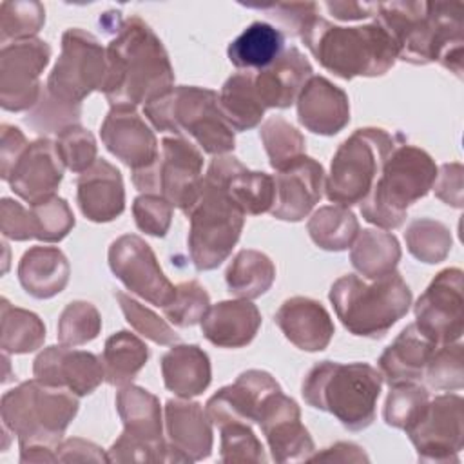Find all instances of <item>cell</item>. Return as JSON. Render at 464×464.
Wrapping results in <instances>:
<instances>
[{
  "label": "cell",
  "mask_w": 464,
  "mask_h": 464,
  "mask_svg": "<svg viewBox=\"0 0 464 464\" xmlns=\"http://www.w3.org/2000/svg\"><path fill=\"white\" fill-rule=\"evenodd\" d=\"M404 239L410 254L428 265L444 261L453 245L450 228L431 218L411 219L406 227Z\"/></svg>",
  "instance_id": "60d3db41"
},
{
  "label": "cell",
  "mask_w": 464,
  "mask_h": 464,
  "mask_svg": "<svg viewBox=\"0 0 464 464\" xmlns=\"http://www.w3.org/2000/svg\"><path fill=\"white\" fill-rule=\"evenodd\" d=\"M116 410L123 431L107 451L109 462H170L161 406L154 393L132 382L125 384L116 393Z\"/></svg>",
  "instance_id": "8fae6325"
},
{
  "label": "cell",
  "mask_w": 464,
  "mask_h": 464,
  "mask_svg": "<svg viewBox=\"0 0 464 464\" xmlns=\"http://www.w3.org/2000/svg\"><path fill=\"white\" fill-rule=\"evenodd\" d=\"M401 259V245L392 232L364 228L352 243L350 261L366 279H377L395 272Z\"/></svg>",
  "instance_id": "e575fe53"
},
{
  "label": "cell",
  "mask_w": 464,
  "mask_h": 464,
  "mask_svg": "<svg viewBox=\"0 0 464 464\" xmlns=\"http://www.w3.org/2000/svg\"><path fill=\"white\" fill-rule=\"evenodd\" d=\"M420 462H459L464 448V401L457 393L430 399L406 430Z\"/></svg>",
  "instance_id": "5bb4252c"
},
{
  "label": "cell",
  "mask_w": 464,
  "mask_h": 464,
  "mask_svg": "<svg viewBox=\"0 0 464 464\" xmlns=\"http://www.w3.org/2000/svg\"><path fill=\"white\" fill-rule=\"evenodd\" d=\"M33 375L44 384L63 388L78 397L92 393L105 381L102 357L65 344L42 350L33 362Z\"/></svg>",
  "instance_id": "ffe728a7"
},
{
  "label": "cell",
  "mask_w": 464,
  "mask_h": 464,
  "mask_svg": "<svg viewBox=\"0 0 464 464\" xmlns=\"http://www.w3.org/2000/svg\"><path fill=\"white\" fill-rule=\"evenodd\" d=\"M203 154L185 138H163L156 160L132 170V183L143 194L165 198L185 214L194 207L203 185Z\"/></svg>",
  "instance_id": "4fadbf2b"
},
{
  "label": "cell",
  "mask_w": 464,
  "mask_h": 464,
  "mask_svg": "<svg viewBox=\"0 0 464 464\" xmlns=\"http://www.w3.org/2000/svg\"><path fill=\"white\" fill-rule=\"evenodd\" d=\"M276 279V266L272 259L252 248L239 250L225 272V283L237 299H256L270 290Z\"/></svg>",
  "instance_id": "8d00e7d4"
},
{
  "label": "cell",
  "mask_w": 464,
  "mask_h": 464,
  "mask_svg": "<svg viewBox=\"0 0 464 464\" xmlns=\"http://www.w3.org/2000/svg\"><path fill=\"white\" fill-rule=\"evenodd\" d=\"M285 34L268 22H252L236 36L227 49L232 65L243 71H261L268 67L281 53Z\"/></svg>",
  "instance_id": "836d02e7"
},
{
  "label": "cell",
  "mask_w": 464,
  "mask_h": 464,
  "mask_svg": "<svg viewBox=\"0 0 464 464\" xmlns=\"http://www.w3.org/2000/svg\"><path fill=\"white\" fill-rule=\"evenodd\" d=\"M167 444L179 462L203 460L212 451V420L203 406L190 399H169L165 402Z\"/></svg>",
  "instance_id": "d4e9b609"
},
{
  "label": "cell",
  "mask_w": 464,
  "mask_h": 464,
  "mask_svg": "<svg viewBox=\"0 0 464 464\" xmlns=\"http://www.w3.org/2000/svg\"><path fill=\"white\" fill-rule=\"evenodd\" d=\"M422 381L433 390L457 392L464 386V357L460 341L450 344H439L426 368Z\"/></svg>",
  "instance_id": "f6af8a7d"
},
{
  "label": "cell",
  "mask_w": 464,
  "mask_h": 464,
  "mask_svg": "<svg viewBox=\"0 0 464 464\" xmlns=\"http://www.w3.org/2000/svg\"><path fill=\"white\" fill-rule=\"evenodd\" d=\"M401 140V134H390L381 127L353 130L332 158L324 181L326 198L343 207L361 203L373 187L384 160Z\"/></svg>",
  "instance_id": "9c48e42d"
},
{
  "label": "cell",
  "mask_w": 464,
  "mask_h": 464,
  "mask_svg": "<svg viewBox=\"0 0 464 464\" xmlns=\"http://www.w3.org/2000/svg\"><path fill=\"white\" fill-rule=\"evenodd\" d=\"M102 330V315L89 301L69 303L58 319L56 335L60 344L82 346L98 337Z\"/></svg>",
  "instance_id": "7bdbcfd3"
},
{
  "label": "cell",
  "mask_w": 464,
  "mask_h": 464,
  "mask_svg": "<svg viewBox=\"0 0 464 464\" xmlns=\"http://www.w3.org/2000/svg\"><path fill=\"white\" fill-rule=\"evenodd\" d=\"M218 96L219 109L234 132L250 130L261 123L266 109L256 92L254 71H241L227 78Z\"/></svg>",
  "instance_id": "d590c367"
},
{
  "label": "cell",
  "mask_w": 464,
  "mask_h": 464,
  "mask_svg": "<svg viewBox=\"0 0 464 464\" xmlns=\"http://www.w3.org/2000/svg\"><path fill=\"white\" fill-rule=\"evenodd\" d=\"M63 169L65 165L56 150V143L47 138H38L22 152L7 183L24 201L36 205L56 196L54 192L62 183Z\"/></svg>",
  "instance_id": "44dd1931"
},
{
  "label": "cell",
  "mask_w": 464,
  "mask_h": 464,
  "mask_svg": "<svg viewBox=\"0 0 464 464\" xmlns=\"http://www.w3.org/2000/svg\"><path fill=\"white\" fill-rule=\"evenodd\" d=\"M0 348L4 353H29L45 341L42 319L24 308L13 306L5 297L0 304Z\"/></svg>",
  "instance_id": "ab89813d"
},
{
  "label": "cell",
  "mask_w": 464,
  "mask_h": 464,
  "mask_svg": "<svg viewBox=\"0 0 464 464\" xmlns=\"http://www.w3.org/2000/svg\"><path fill=\"white\" fill-rule=\"evenodd\" d=\"M274 323L295 348L304 352L324 350L335 332L328 310L317 299L306 295H294L283 301Z\"/></svg>",
  "instance_id": "4316f807"
},
{
  "label": "cell",
  "mask_w": 464,
  "mask_h": 464,
  "mask_svg": "<svg viewBox=\"0 0 464 464\" xmlns=\"http://www.w3.org/2000/svg\"><path fill=\"white\" fill-rule=\"evenodd\" d=\"M312 241L330 252H341L352 246L359 230L355 214L343 205H326L317 208L306 223Z\"/></svg>",
  "instance_id": "f35d334b"
},
{
  "label": "cell",
  "mask_w": 464,
  "mask_h": 464,
  "mask_svg": "<svg viewBox=\"0 0 464 464\" xmlns=\"http://www.w3.org/2000/svg\"><path fill=\"white\" fill-rule=\"evenodd\" d=\"M172 205L156 194H141L132 203L136 227L154 237H163L172 221Z\"/></svg>",
  "instance_id": "f5cc1de1"
},
{
  "label": "cell",
  "mask_w": 464,
  "mask_h": 464,
  "mask_svg": "<svg viewBox=\"0 0 464 464\" xmlns=\"http://www.w3.org/2000/svg\"><path fill=\"white\" fill-rule=\"evenodd\" d=\"M274 203L270 214L281 221H301L319 203L324 192V169L310 156H301L276 170Z\"/></svg>",
  "instance_id": "d6986e66"
},
{
  "label": "cell",
  "mask_w": 464,
  "mask_h": 464,
  "mask_svg": "<svg viewBox=\"0 0 464 464\" xmlns=\"http://www.w3.org/2000/svg\"><path fill=\"white\" fill-rule=\"evenodd\" d=\"M76 199L82 214L92 223H109L125 210V190L120 170L107 160H96L76 179Z\"/></svg>",
  "instance_id": "83f0119b"
},
{
  "label": "cell",
  "mask_w": 464,
  "mask_h": 464,
  "mask_svg": "<svg viewBox=\"0 0 464 464\" xmlns=\"http://www.w3.org/2000/svg\"><path fill=\"white\" fill-rule=\"evenodd\" d=\"M51 47L45 40L27 38L0 51V105L4 111H31L40 96V74L47 67Z\"/></svg>",
  "instance_id": "9a60e30c"
},
{
  "label": "cell",
  "mask_w": 464,
  "mask_h": 464,
  "mask_svg": "<svg viewBox=\"0 0 464 464\" xmlns=\"http://www.w3.org/2000/svg\"><path fill=\"white\" fill-rule=\"evenodd\" d=\"M373 16L395 44L399 60L413 65L439 62L462 78L464 4L381 2Z\"/></svg>",
  "instance_id": "6da1fadb"
},
{
  "label": "cell",
  "mask_w": 464,
  "mask_h": 464,
  "mask_svg": "<svg viewBox=\"0 0 464 464\" xmlns=\"http://www.w3.org/2000/svg\"><path fill=\"white\" fill-rule=\"evenodd\" d=\"M462 174L464 169L459 161L444 163L439 167L435 183L431 187L440 201L455 208L462 207Z\"/></svg>",
  "instance_id": "9f6ffc18"
},
{
  "label": "cell",
  "mask_w": 464,
  "mask_h": 464,
  "mask_svg": "<svg viewBox=\"0 0 464 464\" xmlns=\"http://www.w3.org/2000/svg\"><path fill=\"white\" fill-rule=\"evenodd\" d=\"M0 230L4 237L13 241L36 239V223L31 207L25 208L22 203L4 198L0 203Z\"/></svg>",
  "instance_id": "db71d44e"
},
{
  "label": "cell",
  "mask_w": 464,
  "mask_h": 464,
  "mask_svg": "<svg viewBox=\"0 0 464 464\" xmlns=\"http://www.w3.org/2000/svg\"><path fill=\"white\" fill-rule=\"evenodd\" d=\"M259 138L265 145L268 163L274 170H281L294 160L304 156V136L292 123L279 116L268 118L261 125Z\"/></svg>",
  "instance_id": "b9f144b4"
},
{
  "label": "cell",
  "mask_w": 464,
  "mask_h": 464,
  "mask_svg": "<svg viewBox=\"0 0 464 464\" xmlns=\"http://www.w3.org/2000/svg\"><path fill=\"white\" fill-rule=\"evenodd\" d=\"M114 297L127 319V323L145 339L161 344V346H172L179 341V335L174 332V328L163 321L158 314H154L150 308L143 306L140 301L130 297L125 292L116 290Z\"/></svg>",
  "instance_id": "7dc6e473"
},
{
  "label": "cell",
  "mask_w": 464,
  "mask_h": 464,
  "mask_svg": "<svg viewBox=\"0 0 464 464\" xmlns=\"http://www.w3.org/2000/svg\"><path fill=\"white\" fill-rule=\"evenodd\" d=\"M100 136L107 150L132 170L150 165L158 156V140L136 107H111Z\"/></svg>",
  "instance_id": "7402d4cb"
},
{
  "label": "cell",
  "mask_w": 464,
  "mask_h": 464,
  "mask_svg": "<svg viewBox=\"0 0 464 464\" xmlns=\"http://www.w3.org/2000/svg\"><path fill=\"white\" fill-rule=\"evenodd\" d=\"M457 266L440 270L417 299V326L437 344L460 341L464 334V283Z\"/></svg>",
  "instance_id": "e0dca14e"
},
{
  "label": "cell",
  "mask_w": 464,
  "mask_h": 464,
  "mask_svg": "<svg viewBox=\"0 0 464 464\" xmlns=\"http://www.w3.org/2000/svg\"><path fill=\"white\" fill-rule=\"evenodd\" d=\"M56 462H109V457L98 444L72 437L62 440L56 453Z\"/></svg>",
  "instance_id": "680465c9"
},
{
  "label": "cell",
  "mask_w": 464,
  "mask_h": 464,
  "mask_svg": "<svg viewBox=\"0 0 464 464\" xmlns=\"http://www.w3.org/2000/svg\"><path fill=\"white\" fill-rule=\"evenodd\" d=\"M256 422L259 424L276 462H301L315 453L314 440L301 422L297 402L285 395L283 390H276L265 397Z\"/></svg>",
  "instance_id": "ac0fdd59"
},
{
  "label": "cell",
  "mask_w": 464,
  "mask_h": 464,
  "mask_svg": "<svg viewBox=\"0 0 464 464\" xmlns=\"http://www.w3.org/2000/svg\"><path fill=\"white\" fill-rule=\"evenodd\" d=\"M281 390L279 382L265 370H246L237 379L218 390L205 404L208 419L218 426L230 422L252 424L266 395Z\"/></svg>",
  "instance_id": "603a6c76"
},
{
  "label": "cell",
  "mask_w": 464,
  "mask_h": 464,
  "mask_svg": "<svg viewBox=\"0 0 464 464\" xmlns=\"http://www.w3.org/2000/svg\"><path fill=\"white\" fill-rule=\"evenodd\" d=\"M109 266L130 294L154 306L163 308L176 295L150 245L136 234H123L111 243Z\"/></svg>",
  "instance_id": "2e32d148"
},
{
  "label": "cell",
  "mask_w": 464,
  "mask_h": 464,
  "mask_svg": "<svg viewBox=\"0 0 464 464\" xmlns=\"http://www.w3.org/2000/svg\"><path fill=\"white\" fill-rule=\"evenodd\" d=\"M80 408L78 395L25 381L2 395V424L16 435L20 462H56L62 437Z\"/></svg>",
  "instance_id": "3957f363"
},
{
  "label": "cell",
  "mask_w": 464,
  "mask_h": 464,
  "mask_svg": "<svg viewBox=\"0 0 464 464\" xmlns=\"http://www.w3.org/2000/svg\"><path fill=\"white\" fill-rule=\"evenodd\" d=\"M246 7L266 13L270 18L277 20L288 34L301 36L306 24L317 14L319 4H314V2H304V4H261V5H246Z\"/></svg>",
  "instance_id": "11a10c76"
},
{
  "label": "cell",
  "mask_w": 464,
  "mask_h": 464,
  "mask_svg": "<svg viewBox=\"0 0 464 464\" xmlns=\"http://www.w3.org/2000/svg\"><path fill=\"white\" fill-rule=\"evenodd\" d=\"M54 143L65 169H69L71 172L82 174L98 160V147L92 132L78 123L60 130Z\"/></svg>",
  "instance_id": "f907efd6"
},
{
  "label": "cell",
  "mask_w": 464,
  "mask_h": 464,
  "mask_svg": "<svg viewBox=\"0 0 464 464\" xmlns=\"http://www.w3.org/2000/svg\"><path fill=\"white\" fill-rule=\"evenodd\" d=\"M208 306V292L198 281L192 279L176 285V295L167 306H163V314L172 324L187 328L198 324L203 319Z\"/></svg>",
  "instance_id": "681fc988"
},
{
  "label": "cell",
  "mask_w": 464,
  "mask_h": 464,
  "mask_svg": "<svg viewBox=\"0 0 464 464\" xmlns=\"http://www.w3.org/2000/svg\"><path fill=\"white\" fill-rule=\"evenodd\" d=\"M2 138H0V176L4 181H7L14 163L22 156V152L27 149V140L22 134V130L14 125L2 123L0 127Z\"/></svg>",
  "instance_id": "6f0895ef"
},
{
  "label": "cell",
  "mask_w": 464,
  "mask_h": 464,
  "mask_svg": "<svg viewBox=\"0 0 464 464\" xmlns=\"http://www.w3.org/2000/svg\"><path fill=\"white\" fill-rule=\"evenodd\" d=\"M149 359L147 344L129 330H120L107 337L102 362L105 372V381L111 386L130 384L132 379L140 373Z\"/></svg>",
  "instance_id": "74e56055"
},
{
  "label": "cell",
  "mask_w": 464,
  "mask_h": 464,
  "mask_svg": "<svg viewBox=\"0 0 464 464\" xmlns=\"http://www.w3.org/2000/svg\"><path fill=\"white\" fill-rule=\"evenodd\" d=\"M437 170L439 167L424 149L401 140L359 203L362 218L382 230L399 228L406 221L408 207L431 190Z\"/></svg>",
  "instance_id": "52a82bcc"
},
{
  "label": "cell",
  "mask_w": 464,
  "mask_h": 464,
  "mask_svg": "<svg viewBox=\"0 0 464 464\" xmlns=\"http://www.w3.org/2000/svg\"><path fill=\"white\" fill-rule=\"evenodd\" d=\"M107 71L100 91L111 107L145 105L174 87L169 54L140 16L125 18L105 47Z\"/></svg>",
  "instance_id": "7a4b0ae2"
},
{
  "label": "cell",
  "mask_w": 464,
  "mask_h": 464,
  "mask_svg": "<svg viewBox=\"0 0 464 464\" xmlns=\"http://www.w3.org/2000/svg\"><path fill=\"white\" fill-rule=\"evenodd\" d=\"M382 375L368 362L321 361L303 379L308 406L334 415L346 430L361 431L375 420Z\"/></svg>",
  "instance_id": "5b68a950"
},
{
  "label": "cell",
  "mask_w": 464,
  "mask_h": 464,
  "mask_svg": "<svg viewBox=\"0 0 464 464\" xmlns=\"http://www.w3.org/2000/svg\"><path fill=\"white\" fill-rule=\"evenodd\" d=\"M29 207L36 223V239L40 241H62L76 223L69 203L60 196H53L42 203Z\"/></svg>",
  "instance_id": "816d5d0a"
},
{
  "label": "cell",
  "mask_w": 464,
  "mask_h": 464,
  "mask_svg": "<svg viewBox=\"0 0 464 464\" xmlns=\"http://www.w3.org/2000/svg\"><path fill=\"white\" fill-rule=\"evenodd\" d=\"M430 401L428 388L420 382H402L390 386V393L384 401L382 419L388 426L397 430H408L420 415Z\"/></svg>",
  "instance_id": "ee69618b"
},
{
  "label": "cell",
  "mask_w": 464,
  "mask_h": 464,
  "mask_svg": "<svg viewBox=\"0 0 464 464\" xmlns=\"http://www.w3.org/2000/svg\"><path fill=\"white\" fill-rule=\"evenodd\" d=\"M203 179L221 187L245 216H259L272 208L274 178L266 172L246 169L236 156H216Z\"/></svg>",
  "instance_id": "cb8c5ba5"
},
{
  "label": "cell",
  "mask_w": 464,
  "mask_h": 464,
  "mask_svg": "<svg viewBox=\"0 0 464 464\" xmlns=\"http://www.w3.org/2000/svg\"><path fill=\"white\" fill-rule=\"evenodd\" d=\"M16 272L22 288L29 295L49 299L67 286L71 266L58 246L36 245L24 252Z\"/></svg>",
  "instance_id": "1f68e13d"
},
{
  "label": "cell",
  "mask_w": 464,
  "mask_h": 464,
  "mask_svg": "<svg viewBox=\"0 0 464 464\" xmlns=\"http://www.w3.org/2000/svg\"><path fill=\"white\" fill-rule=\"evenodd\" d=\"M295 103L299 123L314 134L334 136L350 121L348 94L324 76L312 74Z\"/></svg>",
  "instance_id": "484cf974"
},
{
  "label": "cell",
  "mask_w": 464,
  "mask_h": 464,
  "mask_svg": "<svg viewBox=\"0 0 464 464\" xmlns=\"http://www.w3.org/2000/svg\"><path fill=\"white\" fill-rule=\"evenodd\" d=\"M219 460L228 464H263L266 462L265 448L246 422H230L219 428Z\"/></svg>",
  "instance_id": "c3c4849f"
},
{
  "label": "cell",
  "mask_w": 464,
  "mask_h": 464,
  "mask_svg": "<svg viewBox=\"0 0 464 464\" xmlns=\"http://www.w3.org/2000/svg\"><path fill=\"white\" fill-rule=\"evenodd\" d=\"M160 366L165 388L181 399L203 393L212 379L210 359L198 344H172Z\"/></svg>",
  "instance_id": "d6a6232c"
},
{
  "label": "cell",
  "mask_w": 464,
  "mask_h": 464,
  "mask_svg": "<svg viewBox=\"0 0 464 464\" xmlns=\"http://www.w3.org/2000/svg\"><path fill=\"white\" fill-rule=\"evenodd\" d=\"M439 344L426 335L417 323L408 324L393 339L392 344L384 348L379 357V372L382 381L390 386L402 382H420L424 368Z\"/></svg>",
  "instance_id": "4dcf8cb0"
},
{
  "label": "cell",
  "mask_w": 464,
  "mask_h": 464,
  "mask_svg": "<svg viewBox=\"0 0 464 464\" xmlns=\"http://www.w3.org/2000/svg\"><path fill=\"white\" fill-rule=\"evenodd\" d=\"M188 256L196 270L218 268L236 246L243 225L245 212L218 185L203 179L201 194L194 207L187 212Z\"/></svg>",
  "instance_id": "30bf717a"
},
{
  "label": "cell",
  "mask_w": 464,
  "mask_h": 464,
  "mask_svg": "<svg viewBox=\"0 0 464 464\" xmlns=\"http://www.w3.org/2000/svg\"><path fill=\"white\" fill-rule=\"evenodd\" d=\"M45 24V9L40 2H2L0 5V42H20L34 38Z\"/></svg>",
  "instance_id": "bcb514c9"
},
{
  "label": "cell",
  "mask_w": 464,
  "mask_h": 464,
  "mask_svg": "<svg viewBox=\"0 0 464 464\" xmlns=\"http://www.w3.org/2000/svg\"><path fill=\"white\" fill-rule=\"evenodd\" d=\"M314 69L297 49H285L268 67L254 71V87L265 109H286L295 103Z\"/></svg>",
  "instance_id": "f1b7e54d"
},
{
  "label": "cell",
  "mask_w": 464,
  "mask_h": 464,
  "mask_svg": "<svg viewBox=\"0 0 464 464\" xmlns=\"http://www.w3.org/2000/svg\"><path fill=\"white\" fill-rule=\"evenodd\" d=\"M203 337L219 348H243L252 343L261 314L250 299H230L210 304L199 321Z\"/></svg>",
  "instance_id": "f546056e"
},
{
  "label": "cell",
  "mask_w": 464,
  "mask_h": 464,
  "mask_svg": "<svg viewBox=\"0 0 464 464\" xmlns=\"http://www.w3.org/2000/svg\"><path fill=\"white\" fill-rule=\"evenodd\" d=\"M323 7L339 22H355V20H364L373 16L375 4H366V2H324Z\"/></svg>",
  "instance_id": "94428289"
},
{
  "label": "cell",
  "mask_w": 464,
  "mask_h": 464,
  "mask_svg": "<svg viewBox=\"0 0 464 464\" xmlns=\"http://www.w3.org/2000/svg\"><path fill=\"white\" fill-rule=\"evenodd\" d=\"M328 299L352 335L381 339L408 314L411 290L397 270L370 281L346 274L330 286Z\"/></svg>",
  "instance_id": "ba28073f"
},
{
  "label": "cell",
  "mask_w": 464,
  "mask_h": 464,
  "mask_svg": "<svg viewBox=\"0 0 464 464\" xmlns=\"http://www.w3.org/2000/svg\"><path fill=\"white\" fill-rule=\"evenodd\" d=\"M145 118L160 132L194 141L212 156L234 150V129L219 109L216 91L196 85H178L143 105Z\"/></svg>",
  "instance_id": "8992f818"
},
{
  "label": "cell",
  "mask_w": 464,
  "mask_h": 464,
  "mask_svg": "<svg viewBox=\"0 0 464 464\" xmlns=\"http://www.w3.org/2000/svg\"><path fill=\"white\" fill-rule=\"evenodd\" d=\"M310 462H368V455L362 451L361 446L353 442H335L334 446L324 448L319 453H314Z\"/></svg>",
  "instance_id": "91938a15"
},
{
  "label": "cell",
  "mask_w": 464,
  "mask_h": 464,
  "mask_svg": "<svg viewBox=\"0 0 464 464\" xmlns=\"http://www.w3.org/2000/svg\"><path fill=\"white\" fill-rule=\"evenodd\" d=\"M105 71L107 56L98 38L80 27H71L62 34V51L44 92L58 105L82 112V102L92 91H100Z\"/></svg>",
  "instance_id": "7c38bea8"
},
{
  "label": "cell",
  "mask_w": 464,
  "mask_h": 464,
  "mask_svg": "<svg viewBox=\"0 0 464 464\" xmlns=\"http://www.w3.org/2000/svg\"><path fill=\"white\" fill-rule=\"evenodd\" d=\"M299 38L323 69L343 80L382 76L399 60L395 44L377 22L337 25L315 14Z\"/></svg>",
  "instance_id": "277c9868"
}]
</instances>
